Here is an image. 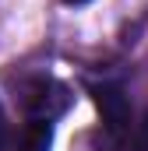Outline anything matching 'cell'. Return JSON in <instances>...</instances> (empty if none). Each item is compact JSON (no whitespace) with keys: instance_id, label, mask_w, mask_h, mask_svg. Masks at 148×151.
Listing matches in <instances>:
<instances>
[{"instance_id":"obj_6","label":"cell","mask_w":148,"mask_h":151,"mask_svg":"<svg viewBox=\"0 0 148 151\" xmlns=\"http://www.w3.org/2000/svg\"><path fill=\"white\" fill-rule=\"evenodd\" d=\"M64 4H71V7H81V4H92V0H64Z\"/></svg>"},{"instance_id":"obj_5","label":"cell","mask_w":148,"mask_h":151,"mask_svg":"<svg viewBox=\"0 0 148 151\" xmlns=\"http://www.w3.org/2000/svg\"><path fill=\"white\" fill-rule=\"evenodd\" d=\"M0 151H7V123H4V113H0Z\"/></svg>"},{"instance_id":"obj_2","label":"cell","mask_w":148,"mask_h":151,"mask_svg":"<svg viewBox=\"0 0 148 151\" xmlns=\"http://www.w3.org/2000/svg\"><path fill=\"white\" fill-rule=\"evenodd\" d=\"M71 106V95L60 81L53 77H36L28 88H25V113L28 119H42V123H53L57 116Z\"/></svg>"},{"instance_id":"obj_3","label":"cell","mask_w":148,"mask_h":151,"mask_svg":"<svg viewBox=\"0 0 148 151\" xmlns=\"http://www.w3.org/2000/svg\"><path fill=\"white\" fill-rule=\"evenodd\" d=\"M53 148V123H42V119H32L21 137H18V148L14 151H49Z\"/></svg>"},{"instance_id":"obj_1","label":"cell","mask_w":148,"mask_h":151,"mask_svg":"<svg viewBox=\"0 0 148 151\" xmlns=\"http://www.w3.org/2000/svg\"><path fill=\"white\" fill-rule=\"evenodd\" d=\"M92 99H95V109L102 116V130H106L110 144L113 148H127L131 134H134V119H131V99L123 95V88L113 84V81L92 84Z\"/></svg>"},{"instance_id":"obj_4","label":"cell","mask_w":148,"mask_h":151,"mask_svg":"<svg viewBox=\"0 0 148 151\" xmlns=\"http://www.w3.org/2000/svg\"><path fill=\"white\" fill-rule=\"evenodd\" d=\"M131 137H134V151H148V113L134 123V134Z\"/></svg>"}]
</instances>
